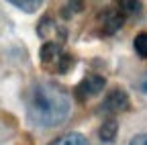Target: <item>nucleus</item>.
Masks as SVG:
<instances>
[{
	"mask_svg": "<svg viewBox=\"0 0 147 145\" xmlns=\"http://www.w3.org/2000/svg\"><path fill=\"white\" fill-rule=\"evenodd\" d=\"M117 131H119L117 121H115V119H108V121H104V125L100 127V139H102V141H106V143L115 141Z\"/></svg>",
	"mask_w": 147,
	"mask_h": 145,
	"instance_id": "0eeeda50",
	"label": "nucleus"
},
{
	"mask_svg": "<svg viewBox=\"0 0 147 145\" xmlns=\"http://www.w3.org/2000/svg\"><path fill=\"white\" fill-rule=\"evenodd\" d=\"M100 16H102V31H104L106 35H115V33L123 27V23H125V12H123L119 6H108V8H104V12H102Z\"/></svg>",
	"mask_w": 147,
	"mask_h": 145,
	"instance_id": "f03ea898",
	"label": "nucleus"
},
{
	"mask_svg": "<svg viewBox=\"0 0 147 145\" xmlns=\"http://www.w3.org/2000/svg\"><path fill=\"white\" fill-rule=\"evenodd\" d=\"M57 65H59V71H67V69H69L71 59H69V55H67V53H61V55L57 57Z\"/></svg>",
	"mask_w": 147,
	"mask_h": 145,
	"instance_id": "9d476101",
	"label": "nucleus"
},
{
	"mask_svg": "<svg viewBox=\"0 0 147 145\" xmlns=\"http://www.w3.org/2000/svg\"><path fill=\"white\" fill-rule=\"evenodd\" d=\"M49 145H88V139L84 135H80V133H67V135H63L59 139L51 141Z\"/></svg>",
	"mask_w": 147,
	"mask_h": 145,
	"instance_id": "423d86ee",
	"label": "nucleus"
},
{
	"mask_svg": "<svg viewBox=\"0 0 147 145\" xmlns=\"http://www.w3.org/2000/svg\"><path fill=\"white\" fill-rule=\"evenodd\" d=\"M129 145H147V133H141V135H135L131 139Z\"/></svg>",
	"mask_w": 147,
	"mask_h": 145,
	"instance_id": "f8f14e48",
	"label": "nucleus"
},
{
	"mask_svg": "<svg viewBox=\"0 0 147 145\" xmlns=\"http://www.w3.org/2000/svg\"><path fill=\"white\" fill-rule=\"evenodd\" d=\"M39 55H41V61H43V63L55 61V59L61 55L59 45L55 43V41H47V43H43V47H41V51H39Z\"/></svg>",
	"mask_w": 147,
	"mask_h": 145,
	"instance_id": "39448f33",
	"label": "nucleus"
},
{
	"mask_svg": "<svg viewBox=\"0 0 147 145\" xmlns=\"http://www.w3.org/2000/svg\"><path fill=\"white\" fill-rule=\"evenodd\" d=\"M133 47L141 57H147V33H139L133 39Z\"/></svg>",
	"mask_w": 147,
	"mask_h": 145,
	"instance_id": "6e6552de",
	"label": "nucleus"
},
{
	"mask_svg": "<svg viewBox=\"0 0 147 145\" xmlns=\"http://www.w3.org/2000/svg\"><path fill=\"white\" fill-rule=\"evenodd\" d=\"M104 108L110 113H121V111H127L129 108V96L125 90H113V92L108 94V98L104 100Z\"/></svg>",
	"mask_w": 147,
	"mask_h": 145,
	"instance_id": "20e7f679",
	"label": "nucleus"
},
{
	"mask_svg": "<svg viewBox=\"0 0 147 145\" xmlns=\"http://www.w3.org/2000/svg\"><path fill=\"white\" fill-rule=\"evenodd\" d=\"M104 88V78L102 76H88L80 82V86L76 88V96L80 100L88 98V96H94V94H100Z\"/></svg>",
	"mask_w": 147,
	"mask_h": 145,
	"instance_id": "7ed1b4c3",
	"label": "nucleus"
},
{
	"mask_svg": "<svg viewBox=\"0 0 147 145\" xmlns=\"http://www.w3.org/2000/svg\"><path fill=\"white\" fill-rule=\"evenodd\" d=\"M119 8H121L123 12H125V10H129V12H139V10H141V2H123Z\"/></svg>",
	"mask_w": 147,
	"mask_h": 145,
	"instance_id": "9b49d317",
	"label": "nucleus"
},
{
	"mask_svg": "<svg viewBox=\"0 0 147 145\" xmlns=\"http://www.w3.org/2000/svg\"><path fill=\"white\" fill-rule=\"evenodd\" d=\"M29 121L37 127H57L69 115V94L53 82L37 84L29 98Z\"/></svg>",
	"mask_w": 147,
	"mask_h": 145,
	"instance_id": "f257e3e1",
	"label": "nucleus"
},
{
	"mask_svg": "<svg viewBox=\"0 0 147 145\" xmlns=\"http://www.w3.org/2000/svg\"><path fill=\"white\" fill-rule=\"evenodd\" d=\"M12 6H16V8H21V10H25V12H35V10H39L41 8V0H35V2H16V0H12L10 2Z\"/></svg>",
	"mask_w": 147,
	"mask_h": 145,
	"instance_id": "1a4fd4ad",
	"label": "nucleus"
}]
</instances>
